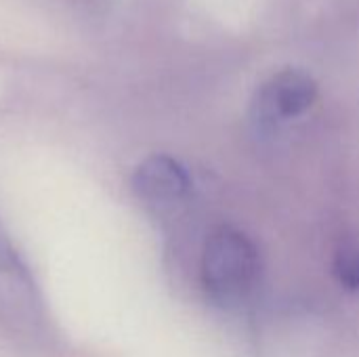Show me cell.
<instances>
[{"mask_svg": "<svg viewBox=\"0 0 359 357\" xmlns=\"http://www.w3.org/2000/svg\"><path fill=\"white\" fill-rule=\"evenodd\" d=\"M200 278L206 295L221 309L246 305L261 282L257 244L231 225L217 227L202 250Z\"/></svg>", "mask_w": 359, "mask_h": 357, "instance_id": "1", "label": "cell"}, {"mask_svg": "<svg viewBox=\"0 0 359 357\" xmlns=\"http://www.w3.org/2000/svg\"><path fill=\"white\" fill-rule=\"evenodd\" d=\"M0 328L25 349H48L53 328L42 292L15 250L13 242L0 227Z\"/></svg>", "mask_w": 359, "mask_h": 357, "instance_id": "2", "label": "cell"}, {"mask_svg": "<svg viewBox=\"0 0 359 357\" xmlns=\"http://www.w3.org/2000/svg\"><path fill=\"white\" fill-rule=\"evenodd\" d=\"M255 337L259 357H328L337 330L320 311L286 307L259 322Z\"/></svg>", "mask_w": 359, "mask_h": 357, "instance_id": "3", "label": "cell"}, {"mask_svg": "<svg viewBox=\"0 0 359 357\" xmlns=\"http://www.w3.org/2000/svg\"><path fill=\"white\" fill-rule=\"evenodd\" d=\"M318 99V82L299 67L271 76L257 93L255 109L263 122H282L305 114Z\"/></svg>", "mask_w": 359, "mask_h": 357, "instance_id": "4", "label": "cell"}, {"mask_svg": "<svg viewBox=\"0 0 359 357\" xmlns=\"http://www.w3.org/2000/svg\"><path fill=\"white\" fill-rule=\"evenodd\" d=\"M191 189L187 170L166 154L145 158L133 173V191L154 208L179 204Z\"/></svg>", "mask_w": 359, "mask_h": 357, "instance_id": "5", "label": "cell"}, {"mask_svg": "<svg viewBox=\"0 0 359 357\" xmlns=\"http://www.w3.org/2000/svg\"><path fill=\"white\" fill-rule=\"evenodd\" d=\"M332 276L347 292H359V240L349 238L337 246Z\"/></svg>", "mask_w": 359, "mask_h": 357, "instance_id": "6", "label": "cell"}]
</instances>
